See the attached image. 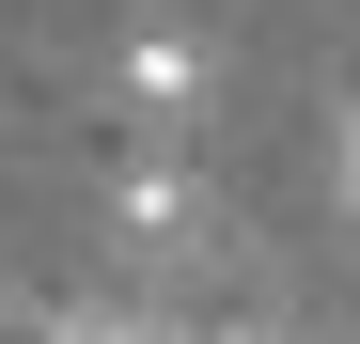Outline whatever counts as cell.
<instances>
[{
	"instance_id": "3",
	"label": "cell",
	"mask_w": 360,
	"mask_h": 344,
	"mask_svg": "<svg viewBox=\"0 0 360 344\" xmlns=\"http://www.w3.org/2000/svg\"><path fill=\"white\" fill-rule=\"evenodd\" d=\"M32 344H188V329H141V313H47Z\"/></svg>"
},
{
	"instance_id": "1",
	"label": "cell",
	"mask_w": 360,
	"mask_h": 344,
	"mask_svg": "<svg viewBox=\"0 0 360 344\" xmlns=\"http://www.w3.org/2000/svg\"><path fill=\"white\" fill-rule=\"evenodd\" d=\"M204 235H219V188H204L188 141H141L126 172H110V251H141V266H204Z\"/></svg>"
},
{
	"instance_id": "2",
	"label": "cell",
	"mask_w": 360,
	"mask_h": 344,
	"mask_svg": "<svg viewBox=\"0 0 360 344\" xmlns=\"http://www.w3.org/2000/svg\"><path fill=\"white\" fill-rule=\"evenodd\" d=\"M204 94H219V47H204L188 16H141L126 47H110V110H126L141 141H188V126H204Z\"/></svg>"
}]
</instances>
